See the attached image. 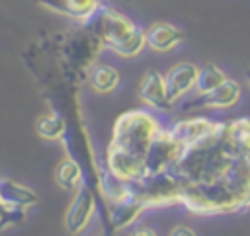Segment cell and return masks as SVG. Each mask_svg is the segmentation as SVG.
Wrapping results in <instances>:
<instances>
[{
	"mask_svg": "<svg viewBox=\"0 0 250 236\" xmlns=\"http://www.w3.org/2000/svg\"><path fill=\"white\" fill-rule=\"evenodd\" d=\"M180 181V205L193 215H227L250 207V117L217 121L188 144L170 168Z\"/></svg>",
	"mask_w": 250,
	"mask_h": 236,
	"instance_id": "1",
	"label": "cell"
},
{
	"mask_svg": "<svg viewBox=\"0 0 250 236\" xmlns=\"http://www.w3.org/2000/svg\"><path fill=\"white\" fill-rule=\"evenodd\" d=\"M90 31L115 55L133 59L146 47V31L137 27L125 14L113 8H100L88 20Z\"/></svg>",
	"mask_w": 250,
	"mask_h": 236,
	"instance_id": "2",
	"label": "cell"
},
{
	"mask_svg": "<svg viewBox=\"0 0 250 236\" xmlns=\"http://www.w3.org/2000/svg\"><path fill=\"white\" fill-rule=\"evenodd\" d=\"M160 131V121L152 113L145 109H131L117 117L107 148L145 162V154Z\"/></svg>",
	"mask_w": 250,
	"mask_h": 236,
	"instance_id": "3",
	"label": "cell"
},
{
	"mask_svg": "<svg viewBox=\"0 0 250 236\" xmlns=\"http://www.w3.org/2000/svg\"><path fill=\"white\" fill-rule=\"evenodd\" d=\"M127 189H129V193L139 197L146 209L180 205V197H182L180 181L174 177L172 172L143 176L141 179L127 183Z\"/></svg>",
	"mask_w": 250,
	"mask_h": 236,
	"instance_id": "4",
	"label": "cell"
},
{
	"mask_svg": "<svg viewBox=\"0 0 250 236\" xmlns=\"http://www.w3.org/2000/svg\"><path fill=\"white\" fill-rule=\"evenodd\" d=\"M184 148L186 146L170 133V129H162L154 137V140L150 142L145 154V176L170 172V168L182 156Z\"/></svg>",
	"mask_w": 250,
	"mask_h": 236,
	"instance_id": "5",
	"label": "cell"
},
{
	"mask_svg": "<svg viewBox=\"0 0 250 236\" xmlns=\"http://www.w3.org/2000/svg\"><path fill=\"white\" fill-rule=\"evenodd\" d=\"M94 213H96L94 193L86 185H82L80 191H76V195H74V199H72V203H70V207H68V211L64 215L66 230L70 234H82L88 228Z\"/></svg>",
	"mask_w": 250,
	"mask_h": 236,
	"instance_id": "6",
	"label": "cell"
},
{
	"mask_svg": "<svg viewBox=\"0 0 250 236\" xmlns=\"http://www.w3.org/2000/svg\"><path fill=\"white\" fill-rule=\"evenodd\" d=\"M197 74H199V66H195L193 62H178L166 72L164 80L172 103H176L195 88Z\"/></svg>",
	"mask_w": 250,
	"mask_h": 236,
	"instance_id": "7",
	"label": "cell"
},
{
	"mask_svg": "<svg viewBox=\"0 0 250 236\" xmlns=\"http://www.w3.org/2000/svg\"><path fill=\"white\" fill-rule=\"evenodd\" d=\"M139 96L145 103H148L150 107H154L158 111H168L174 105L168 96V90H166V80L156 70H148L143 76V82L139 86Z\"/></svg>",
	"mask_w": 250,
	"mask_h": 236,
	"instance_id": "8",
	"label": "cell"
},
{
	"mask_svg": "<svg viewBox=\"0 0 250 236\" xmlns=\"http://www.w3.org/2000/svg\"><path fill=\"white\" fill-rule=\"evenodd\" d=\"M240 99V84L227 78L219 88H215L209 94L197 96L193 101L188 103V107H205V109H227L232 107Z\"/></svg>",
	"mask_w": 250,
	"mask_h": 236,
	"instance_id": "9",
	"label": "cell"
},
{
	"mask_svg": "<svg viewBox=\"0 0 250 236\" xmlns=\"http://www.w3.org/2000/svg\"><path fill=\"white\" fill-rule=\"evenodd\" d=\"M184 41V31L172 23H152L146 29V47L156 53H168Z\"/></svg>",
	"mask_w": 250,
	"mask_h": 236,
	"instance_id": "10",
	"label": "cell"
},
{
	"mask_svg": "<svg viewBox=\"0 0 250 236\" xmlns=\"http://www.w3.org/2000/svg\"><path fill=\"white\" fill-rule=\"evenodd\" d=\"M39 201L37 193L31 187H25L10 177L0 176V203L14 209H27Z\"/></svg>",
	"mask_w": 250,
	"mask_h": 236,
	"instance_id": "11",
	"label": "cell"
},
{
	"mask_svg": "<svg viewBox=\"0 0 250 236\" xmlns=\"http://www.w3.org/2000/svg\"><path fill=\"white\" fill-rule=\"evenodd\" d=\"M127 191H129V189H127ZM145 209H146V207H145V203H143L139 197H135L133 193H127L125 197L117 199L115 205H113L111 211H109L111 226L117 228V230L127 228L129 224H133V222L141 216V213H143Z\"/></svg>",
	"mask_w": 250,
	"mask_h": 236,
	"instance_id": "12",
	"label": "cell"
},
{
	"mask_svg": "<svg viewBox=\"0 0 250 236\" xmlns=\"http://www.w3.org/2000/svg\"><path fill=\"white\" fill-rule=\"evenodd\" d=\"M217 121H211L207 117H189V119H182V121H176L172 127H170V133L184 144H191L199 138H203L205 135H209L213 131Z\"/></svg>",
	"mask_w": 250,
	"mask_h": 236,
	"instance_id": "13",
	"label": "cell"
},
{
	"mask_svg": "<svg viewBox=\"0 0 250 236\" xmlns=\"http://www.w3.org/2000/svg\"><path fill=\"white\" fill-rule=\"evenodd\" d=\"M37 2H41L43 6L59 14H64L74 20H84V21H88L102 8L100 6L102 0H37Z\"/></svg>",
	"mask_w": 250,
	"mask_h": 236,
	"instance_id": "14",
	"label": "cell"
},
{
	"mask_svg": "<svg viewBox=\"0 0 250 236\" xmlns=\"http://www.w3.org/2000/svg\"><path fill=\"white\" fill-rule=\"evenodd\" d=\"M225 80H227V74L217 64L207 62V64L199 66V74H197V82H195V92H197V96L209 94L215 88H219Z\"/></svg>",
	"mask_w": 250,
	"mask_h": 236,
	"instance_id": "15",
	"label": "cell"
},
{
	"mask_svg": "<svg viewBox=\"0 0 250 236\" xmlns=\"http://www.w3.org/2000/svg\"><path fill=\"white\" fill-rule=\"evenodd\" d=\"M119 72L113 68V66H107V64H98L94 66L92 70V76H90V84L96 92L100 94H109L113 92L117 86H119Z\"/></svg>",
	"mask_w": 250,
	"mask_h": 236,
	"instance_id": "16",
	"label": "cell"
},
{
	"mask_svg": "<svg viewBox=\"0 0 250 236\" xmlns=\"http://www.w3.org/2000/svg\"><path fill=\"white\" fill-rule=\"evenodd\" d=\"M55 179H57V183H59L62 189H66V191H76L78 185L82 183V168H80L78 162H74V160H62V162L57 166Z\"/></svg>",
	"mask_w": 250,
	"mask_h": 236,
	"instance_id": "17",
	"label": "cell"
},
{
	"mask_svg": "<svg viewBox=\"0 0 250 236\" xmlns=\"http://www.w3.org/2000/svg\"><path fill=\"white\" fill-rule=\"evenodd\" d=\"M35 131L47 140H61L66 133V125L59 115H41L35 123Z\"/></svg>",
	"mask_w": 250,
	"mask_h": 236,
	"instance_id": "18",
	"label": "cell"
},
{
	"mask_svg": "<svg viewBox=\"0 0 250 236\" xmlns=\"http://www.w3.org/2000/svg\"><path fill=\"white\" fill-rule=\"evenodd\" d=\"M23 216H25V209H14L0 203V230L18 224L20 220H23Z\"/></svg>",
	"mask_w": 250,
	"mask_h": 236,
	"instance_id": "19",
	"label": "cell"
},
{
	"mask_svg": "<svg viewBox=\"0 0 250 236\" xmlns=\"http://www.w3.org/2000/svg\"><path fill=\"white\" fill-rule=\"evenodd\" d=\"M168 236H197L189 226H176Z\"/></svg>",
	"mask_w": 250,
	"mask_h": 236,
	"instance_id": "20",
	"label": "cell"
},
{
	"mask_svg": "<svg viewBox=\"0 0 250 236\" xmlns=\"http://www.w3.org/2000/svg\"><path fill=\"white\" fill-rule=\"evenodd\" d=\"M131 236H158V234L152 228H148V226H137Z\"/></svg>",
	"mask_w": 250,
	"mask_h": 236,
	"instance_id": "21",
	"label": "cell"
},
{
	"mask_svg": "<svg viewBox=\"0 0 250 236\" xmlns=\"http://www.w3.org/2000/svg\"><path fill=\"white\" fill-rule=\"evenodd\" d=\"M244 76H246V82L250 84V68H246V72H244Z\"/></svg>",
	"mask_w": 250,
	"mask_h": 236,
	"instance_id": "22",
	"label": "cell"
}]
</instances>
